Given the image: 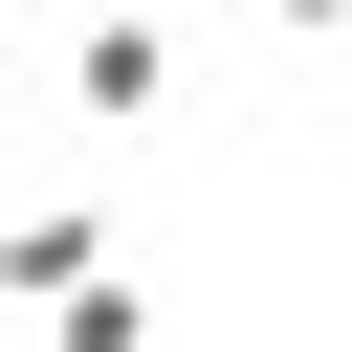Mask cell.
I'll return each instance as SVG.
<instances>
[{
  "instance_id": "cell-1",
  "label": "cell",
  "mask_w": 352,
  "mask_h": 352,
  "mask_svg": "<svg viewBox=\"0 0 352 352\" xmlns=\"http://www.w3.org/2000/svg\"><path fill=\"white\" fill-rule=\"evenodd\" d=\"M66 110H88V132H154V110H176V0H88V22H66Z\"/></svg>"
},
{
  "instance_id": "cell-2",
  "label": "cell",
  "mask_w": 352,
  "mask_h": 352,
  "mask_svg": "<svg viewBox=\"0 0 352 352\" xmlns=\"http://www.w3.org/2000/svg\"><path fill=\"white\" fill-rule=\"evenodd\" d=\"M66 286H110V198H22L0 220V308H66Z\"/></svg>"
},
{
  "instance_id": "cell-3",
  "label": "cell",
  "mask_w": 352,
  "mask_h": 352,
  "mask_svg": "<svg viewBox=\"0 0 352 352\" xmlns=\"http://www.w3.org/2000/svg\"><path fill=\"white\" fill-rule=\"evenodd\" d=\"M44 352H154V286H132V264H110V286H66V308H44Z\"/></svg>"
},
{
  "instance_id": "cell-4",
  "label": "cell",
  "mask_w": 352,
  "mask_h": 352,
  "mask_svg": "<svg viewBox=\"0 0 352 352\" xmlns=\"http://www.w3.org/2000/svg\"><path fill=\"white\" fill-rule=\"evenodd\" d=\"M264 22H286V44H352V0H264Z\"/></svg>"
}]
</instances>
